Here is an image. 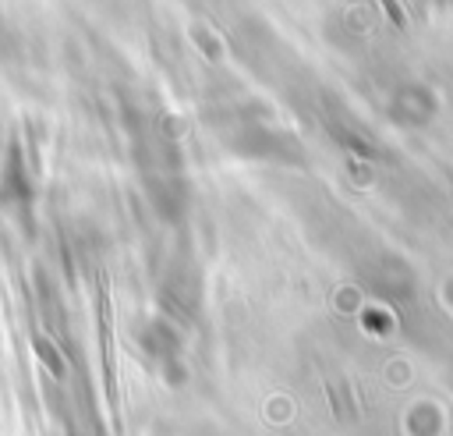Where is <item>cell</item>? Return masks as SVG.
I'll list each match as a JSON object with an SVG mask.
<instances>
[{
  "label": "cell",
  "mask_w": 453,
  "mask_h": 436,
  "mask_svg": "<svg viewBox=\"0 0 453 436\" xmlns=\"http://www.w3.org/2000/svg\"><path fill=\"white\" fill-rule=\"evenodd\" d=\"M382 7H386V14H389L396 25L403 21V11H400V4H396V0H382Z\"/></svg>",
  "instance_id": "obj_1"
}]
</instances>
